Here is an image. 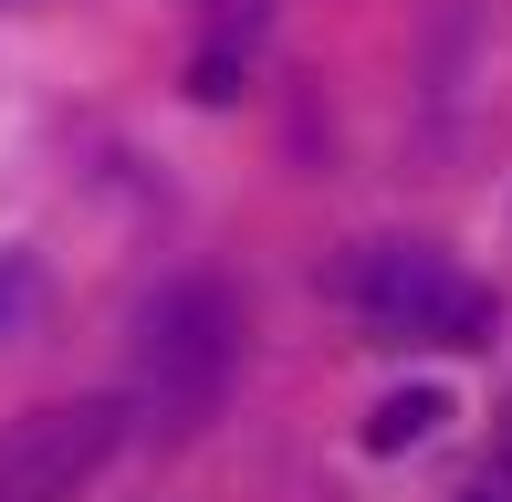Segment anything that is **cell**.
Returning <instances> with one entry per match:
<instances>
[{
	"instance_id": "6da1fadb",
	"label": "cell",
	"mask_w": 512,
	"mask_h": 502,
	"mask_svg": "<svg viewBox=\"0 0 512 502\" xmlns=\"http://www.w3.org/2000/svg\"><path fill=\"white\" fill-rule=\"evenodd\" d=\"M230 367H241V304L220 283H168L136 314V398H147L157 429H199L209 408L230 398Z\"/></svg>"
},
{
	"instance_id": "7a4b0ae2",
	"label": "cell",
	"mask_w": 512,
	"mask_h": 502,
	"mask_svg": "<svg viewBox=\"0 0 512 502\" xmlns=\"http://www.w3.org/2000/svg\"><path fill=\"white\" fill-rule=\"evenodd\" d=\"M345 304L377 325V346H492V293L429 241H377L335 272Z\"/></svg>"
},
{
	"instance_id": "3957f363",
	"label": "cell",
	"mask_w": 512,
	"mask_h": 502,
	"mask_svg": "<svg viewBox=\"0 0 512 502\" xmlns=\"http://www.w3.org/2000/svg\"><path fill=\"white\" fill-rule=\"evenodd\" d=\"M126 440V408L115 398H63L32 419L0 429V502H74Z\"/></svg>"
},
{
	"instance_id": "277c9868",
	"label": "cell",
	"mask_w": 512,
	"mask_h": 502,
	"mask_svg": "<svg viewBox=\"0 0 512 502\" xmlns=\"http://www.w3.org/2000/svg\"><path fill=\"white\" fill-rule=\"evenodd\" d=\"M439 419H450V398H439V387H398V398L366 419V450H408V440H429Z\"/></svg>"
},
{
	"instance_id": "5b68a950",
	"label": "cell",
	"mask_w": 512,
	"mask_h": 502,
	"mask_svg": "<svg viewBox=\"0 0 512 502\" xmlns=\"http://www.w3.org/2000/svg\"><path fill=\"white\" fill-rule=\"evenodd\" d=\"M42 304V283H32V272H21V262H0V335H11L21 325V314H32Z\"/></svg>"
}]
</instances>
